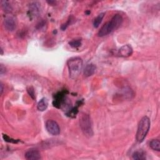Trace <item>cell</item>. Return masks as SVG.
<instances>
[{"label": "cell", "instance_id": "1", "mask_svg": "<svg viewBox=\"0 0 160 160\" xmlns=\"http://www.w3.org/2000/svg\"><path fill=\"white\" fill-rule=\"evenodd\" d=\"M123 17L120 14H115L111 20L104 24L98 32V36L103 37L111 33L113 31L117 30L123 23Z\"/></svg>", "mask_w": 160, "mask_h": 160}, {"label": "cell", "instance_id": "2", "mask_svg": "<svg viewBox=\"0 0 160 160\" xmlns=\"http://www.w3.org/2000/svg\"><path fill=\"white\" fill-rule=\"evenodd\" d=\"M67 65L70 77L73 80L76 79L80 75L83 68V60L79 57L71 58L68 60Z\"/></svg>", "mask_w": 160, "mask_h": 160}, {"label": "cell", "instance_id": "3", "mask_svg": "<svg viewBox=\"0 0 160 160\" xmlns=\"http://www.w3.org/2000/svg\"><path fill=\"white\" fill-rule=\"evenodd\" d=\"M150 119L148 117H143L140 121L138 126L136 139L138 143H141L145 139L150 128Z\"/></svg>", "mask_w": 160, "mask_h": 160}, {"label": "cell", "instance_id": "4", "mask_svg": "<svg viewBox=\"0 0 160 160\" xmlns=\"http://www.w3.org/2000/svg\"><path fill=\"white\" fill-rule=\"evenodd\" d=\"M80 126L83 134L88 138H91L93 135V130L91 120L90 116L83 113L80 118Z\"/></svg>", "mask_w": 160, "mask_h": 160}, {"label": "cell", "instance_id": "5", "mask_svg": "<svg viewBox=\"0 0 160 160\" xmlns=\"http://www.w3.org/2000/svg\"><path fill=\"white\" fill-rule=\"evenodd\" d=\"M46 128L49 134L53 136H57L60 133V128L58 124L53 120L49 119L46 122Z\"/></svg>", "mask_w": 160, "mask_h": 160}, {"label": "cell", "instance_id": "6", "mask_svg": "<svg viewBox=\"0 0 160 160\" xmlns=\"http://www.w3.org/2000/svg\"><path fill=\"white\" fill-rule=\"evenodd\" d=\"M4 26L9 31H14L16 28V21L14 17L9 16L4 20Z\"/></svg>", "mask_w": 160, "mask_h": 160}, {"label": "cell", "instance_id": "7", "mask_svg": "<svg viewBox=\"0 0 160 160\" xmlns=\"http://www.w3.org/2000/svg\"><path fill=\"white\" fill-rule=\"evenodd\" d=\"M25 157L28 160H38L41 158L40 153L36 149H30L28 150L25 153Z\"/></svg>", "mask_w": 160, "mask_h": 160}, {"label": "cell", "instance_id": "8", "mask_svg": "<svg viewBox=\"0 0 160 160\" xmlns=\"http://www.w3.org/2000/svg\"><path fill=\"white\" fill-rule=\"evenodd\" d=\"M119 53L121 56L125 58L129 57L133 53V48L129 45H126L119 49Z\"/></svg>", "mask_w": 160, "mask_h": 160}, {"label": "cell", "instance_id": "9", "mask_svg": "<svg viewBox=\"0 0 160 160\" xmlns=\"http://www.w3.org/2000/svg\"><path fill=\"white\" fill-rule=\"evenodd\" d=\"M96 70V67L93 64H87L84 69V75L86 77H90L95 74Z\"/></svg>", "mask_w": 160, "mask_h": 160}, {"label": "cell", "instance_id": "10", "mask_svg": "<svg viewBox=\"0 0 160 160\" xmlns=\"http://www.w3.org/2000/svg\"><path fill=\"white\" fill-rule=\"evenodd\" d=\"M48 106V102L47 99L45 98H43L39 102H38V105H37V108L40 111H44L46 109Z\"/></svg>", "mask_w": 160, "mask_h": 160}, {"label": "cell", "instance_id": "11", "mask_svg": "<svg viewBox=\"0 0 160 160\" xmlns=\"http://www.w3.org/2000/svg\"><path fill=\"white\" fill-rule=\"evenodd\" d=\"M133 158L136 160H143L146 159V154L142 150L135 151L133 154Z\"/></svg>", "mask_w": 160, "mask_h": 160}, {"label": "cell", "instance_id": "12", "mask_svg": "<svg viewBox=\"0 0 160 160\" xmlns=\"http://www.w3.org/2000/svg\"><path fill=\"white\" fill-rule=\"evenodd\" d=\"M150 146L154 151H160V141L158 140H152L150 142Z\"/></svg>", "mask_w": 160, "mask_h": 160}, {"label": "cell", "instance_id": "13", "mask_svg": "<svg viewBox=\"0 0 160 160\" xmlns=\"http://www.w3.org/2000/svg\"><path fill=\"white\" fill-rule=\"evenodd\" d=\"M104 14H105V13H101V14H99L95 20H94V21H93L94 27L96 28H97L99 27V26H100V25L101 24V21L104 18Z\"/></svg>", "mask_w": 160, "mask_h": 160}, {"label": "cell", "instance_id": "14", "mask_svg": "<svg viewBox=\"0 0 160 160\" xmlns=\"http://www.w3.org/2000/svg\"><path fill=\"white\" fill-rule=\"evenodd\" d=\"M1 5H2V8L3 9V11L6 13H9L12 10V7H11V5L8 3V1H2Z\"/></svg>", "mask_w": 160, "mask_h": 160}, {"label": "cell", "instance_id": "15", "mask_svg": "<svg viewBox=\"0 0 160 160\" xmlns=\"http://www.w3.org/2000/svg\"><path fill=\"white\" fill-rule=\"evenodd\" d=\"M69 45L73 48H78L81 45V40H73L69 43Z\"/></svg>", "mask_w": 160, "mask_h": 160}, {"label": "cell", "instance_id": "16", "mask_svg": "<svg viewBox=\"0 0 160 160\" xmlns=\"http://www.w3.org/2000/svg\"><path fill=\"white\" fill-rule=\"evenodd\" d=\"M27 92L29 94V95L32 98L33 100H35L36 96H35V92L34 88L32 86H30L27 88Z\"/></svg>", "mask_w": 160, "mask_h": 160}, {"label": "cell", "instance_id": "17", "mask_svg": "<svg viewBox=\"0 0 160 160\" xmlns=\"http://www.w3.org/2000/svg\"><path fill=\"white\" fill-rule=\"evenodd\" d=\"M3 138H4V141H6L9 142V143H18V142L19 141L18 140H14V139L11 138H9V136H8L6 135H3Z\"/></svg>", "mask_w": 160, "mask_h": 160}, {"label": "cell", "instance_id": "18", "mask_svg": "<svg viewBox=\"0 0 160 160\" xmlns=\"http://www.w3.org/2000/svg\"><path fill=\"white\" fill-rule=\"evenodd\" d=\"M71 19L70 18V19L67 21V23H64V24H63V25L62 26V27H61V28H62V30L63 31H64V30H65L66 29H67V28L68 27V26L70 25V24H71Z\"/></svg>", "mask_w": 160, "mask_h": 160}, {"label": "cell", "instance_id": "19", "mask_svg": "<svg viewBox=\"0 0 160 160\" xmlns=\"http://www.w3.org/2000/svg\"><path fill=\"white\" fill-rule=\"evenodd\" d=\"M6 71H7V69H6V68H5L4 66H3V64H1V65H0V74H1V75L6 73Z\"/></svg>", "mask_w": 160, "mask_h": 160}, {"label": "cell", "instance_id": "20", "mask_svg": "<svg viewBox=\"0 0 160 160\" xmlns=\"http://www.w3.org/2000/svg\"><path fill=\"white\" fill-rule=\"evenodd\" d=\"M47 3H49V4H50V5H54V4H56V1H47Z\"/></svg>", "mask_w": 160, "mask_h": 160}, {"label": "cell", "instance_id": "21", "mask_svg": "<svg viewBox=\"0 0 160 160\" xmlns=\"http://www.w3.org/2000/svg\"><path fill=\"white\" fill-rule=\"evenodd\" d=\"M0 86H1V95H2L3 91V86L2 83H1V85H0Z\"/></svg>", "mask_w": 160, "mask_h": 160}]
</instances>
